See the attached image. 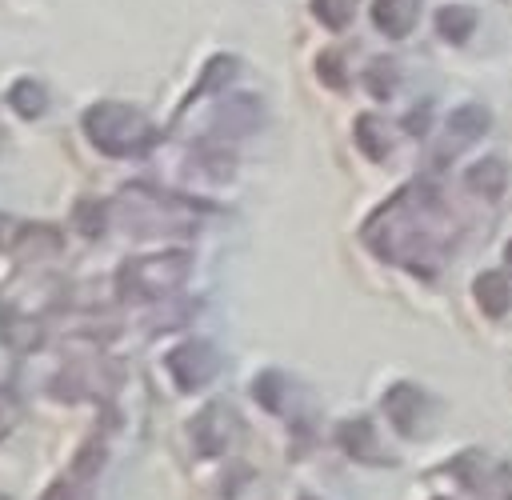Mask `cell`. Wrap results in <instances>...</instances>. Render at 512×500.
Listing matches in <instances>:
<instances>
[{
    "label": "cell",
    "instance_id": "1",
    "mask_svg": "<svg viewBox=\"0 0 512 500\" xmlns=\"http://www.w3.org/2000/svg\"><path fill=\"white\" fill-rule=\"evenodd\" d=\"M84 132L96 148H104L108 156H124V152H140L148 140H152V128L148 120L128 108V104H116V100H104V104H92L84 112Z\"/></svg>",
    "mask_w": 512,
    "mask_h": 500
},
{
    "label": "cell",
    "instance_id": "18",
    "mask_svg": "<svg viewBox=\"0 0 512 500\" xmlns=\"http://www.w3.org/2000/svg\"><path fill=\"white\" fill-rule=\"evenodd\" d=\"M100 460H104V448H100V440H92V444L76 456V464H72V480H88V476L100 468Z\"/></svg>",
    "mask_w": 512,
    "mask_h": 500
},
{
    "label": "cell",
    "instance_id": "5",
    "mask_svg": "<svg viewBox=\"0 0 512 500\" xmlns=\"http://www.w3.org/2000/svg\"><path fill=\"white\" fill-rule=\"evenodd\" d=\"M420 408H424V396H420L412 384H396V388H388V396H384V412H388V420H392V428H396L400 436H412V432H416Z\"/></svg>",
    "mask_w": 512,
    "mask_h": 500
},
{
    "label": "cell",
    "instance_id": "3",
    "mask_svg": "<svg viewBox=\"0 0 512 500\" xmlns=\"http://www.w3.org/2000/svg\"><path fill=\"white\" fill-rule=\"evenodd\" d=\"M168 372L176 376V384L180 388H200L212 372H216V348L212 344H204V340H188V344H180L172 356H168Z\"/></svg>",
    "mask_w": 512,
    "mask_h": 500
},
{
    "label": "cell",
    "instance_id": "17",
    "mask_svg": "<svg viewBox=\"0 0 512 500\" xmlns=\"http://www.w3.org/2000/svg\"><path fill=\"white\" fill-rule=\"evenodd\" d=\"M316 72H320V80L328 84V88H344V64H340V52H324L320 60H316Z\"/></svg>",
    "mask_w": 512,
    "mask_h": 500
},
{
    "label": "cell",
    "instance_id": "19",
    "mask_svg": "<svg viewBox=\"0 0 512 500\" xmlns=\"http://www.w3.org/2000/svg\"><path fill=\"white\" fill-rule=\"evenodd\" d=\"M20 416H24V408H20V400L8 392V388H0V440L20 424Z\"/></svg>",
    "mask_w": 512,
    "mask_h": 500
},
{
    "label": "cell",
    "instance_id": "14",
    "mask_svg": "<svg viewBox=\"0 0 512 500\" xmlns=\"http://www.w3.org/2000/svg\"><path fill=\"white\" fill-rule=\"evenodd\" d=\"M364 84H368V92H372V96H388V92L396 88V64H392L388 56L372 60V64H368V72H364Z\"/></svg>",
    "mask_w": 512,
    "mask_h": 500
},
{
    "label": "cell",
    "instance_id": "15",
    "mask_svg": "<svg viewBox=\"0 0 512 500\" xmlns=\"http://www.w3.org/2000/svg\"><path fill=\"white\" fill-rule=\"evenodd\" d=\"M312 12H316L320 24L344 28L352 20V12H356V0H312Z\"/></svg>",
    "mask_w": 512,
    "mask_h": 500
},
{
    "label": "cell",
    "instance_id": "13",
    "mask_svg": "<svg viewBox=\"0 0 512 500\" xmlns=\"http://www.w3.org/2000/svg\"><path fill=\"white\" fill-rule=\"evenodd\" d=\"M484 128H488V112H484V108H476V104L456 108V112H452V120H448V132H456V136H464V140L480 136Z\"/></svg>",
    "mask_w": 512,
    "mask_h": 500
},
{
    "label": "cell",
    "instance_id": "16",
    "mask_svg": "<svg viewBox=\"0 0 512 500\" xmlns=\"http://www.w3.org/2000/svg\"><path fill=\"white\" fill-rule=\"evenodd\" d=\"M72 224H76L88 240L100 236V232H104V204H100V200H80L76 212H72Z\"/></svg>",
    "mask_w": 512,
    "mask_h": 500
},
{
    "label": "cell",
    "instance_id": "24",
    "mask_svg": "<svg viewBox=\"0 0 512 500\" xmlns=\"http://www.w3.org/2000/svg\"><path fill=\"white\" fill-rule=\"evenodd\" d=\"M304 500H308V496H304Z\"/></svg>",
    "mask_w": 512,
    "mask_h": 500
},
{
    "label": "cell",
    "instance_id": "11",
    "mask_svg": "<svg viewBox=\"0 0 512 500\" xmlns=\"http://www.w3.org/2000/svg\"><path fill=\"white\" fill-rule=\"evenodd\" d=\"M340 444H344V448H348L356 460H376L368 420H348V424H340Z\"/></svg>",
    "mask_w": 512,
    "mask_h": 500
},
{
    "label": "cell",
    "instance_id": "12",
    "mask_svg": "<svg viewBox=\"0 0 512 500\" xmlns=\"http://www.w3.org/2000/svg\"><path fill=\"white\" fill-rule=\"evenodd\" d=\"M504 180H508V172H504V164H500L496 156L480 160V164L468 172V184H472L476 192H484V196H496V192L504 188Z\"/></svg>",
    "mask_w": 512,
    "mask_h": 500
},
{
    "label": "cell",
    "instance_id": "20",
    "mask_svg": "<svg viewBox=\"0 0 512 500\" xmlns=\"http://www.w3.org/2000/svg\"><path fill=\"white\" fill-rule=\"evenodd\" d=\"M424 128H428V112H424V108L408 112V132H424Z\"/></svg>",
    "mask_w": 512,
    "mask_h": 500
},
{
    "label": "cell",
    "instance_id": "21",
    "mask_svg": "<svg viewBox=\"0 0 512 500\" xmlns=\"http://www.w3.org/2000/svg\"><path fill=\"white\" fill-rule=\"evenodd\" d=\"M504 260H508V268H512V244H508V248H504Z\"/></svg>",
    "mask_w": 512,
    "mask_h": 500
},
{
    "label": "cell",
    "instance_id": "2",
    "mask_svg": "<svg viewBox=\"0 0 512 500\" xmlns=\"http://www.w3.org/2000/svg\"><path fill=\"white\" fill-rule=\"evenodd\" d=\"M188 264H192L188 252L140 256V260L120 268V292H124V300H156V296L172 292L188 276Z\"/></svg>",
    "mask_w": 512,
    "mask_h": 500
},
{
    "label": "cell",
    "instance_id": "9",
    "mask_svg": "<svg viewBox=\"0 0 512 500\" xmlns=\"http://www.w3.org/2000/svg\"><path fill=\"white\" fill-rule=\"evenodd\" d=\"M356 144H360V148H364L372 160H384V156H388V148H392L388 124H384L380 116H372V112L356 116Z\"/></svg>",
    "mask_w": 512,
    "mask_h": 500
},
{
    "label": "cell",
    "instance_id": "8",
    "mask_svg": "<svg viewBox=\"0 0 512 500\" xmlns=\"http://www.w3.org/2000/svg\"><path fill=\"white\" fill-rule=\"evenodd\" d=\"M472 28H476V12L468 4H448L436 12V32L452 44H464L472 36Z\"/></svg>",
    "mask_w": 512,
    "mask_h": 500
},
{
    "label": "cell",
    "instance_id": "22",
    "mask_svg": "<svg viewBox=\"0 0 512 500\" xmlns=\"http://www.w3.org/2000/svg\"><path fill=\"white\" fill-rule=\"evenodd\" d=\"M0 148H4V132H0Z\"/></svg>",
    "mask_w": 512,
    "mask_h": 500
},
{
    "label": "cell",
    "instance_id": "7",
    "mask_svg": "<svg viewBox=\"0 0 512 500\" xmlns=\"http://www.w3.org/2000/svg\"><path fill=\"white\" fill-rule=\"evenodd\" d=\"M472 296H476V304H480L488 316H504V312L512 308V284H508V276H500V272H480L476 284H472Z\"/></svg>",
    "mask_w": 512,
    "mask_h": 500
},
{
    "label": "cell",
    "instance_id": "10",
    "mask_svg": "<svg viewBox=\"0 0 512 500\" xmlns=\"http://www.w3.org/2000/svg\"><path fill=\"white\" fill-rule=\"evenodd\" d=\"M8 104H12L24 120H36V116H44V108H48V92H44V84H36V80H16V84L8 88Z\"/></svg>",
    "mask_w": 512,
    "mask_h": 500
},
{
    "label": "cell",
    "instance_id": "6",
    "mask_svg": "<svg viewBox=\"0 0 512 500\" xmlns=\"http://www.w3.org/2000/svg\"><path fill=\"white\" fill-rule=\"evenodd\" d=\"M372 24L392 40L408 36L412 24H416V0H376L372 4Z\"/></svg>",
    "mask_w": 512,
    "mask_h": 500
},
{
    "label": "cell",
    "instance_id": "4",
    "mask_svg": "<svg viewBox=\"0 0 512 500\" xmlns=\"http://www.w3.org/2000/svg\"><path fill=\"white\" fill-rule=\"evenodd\" d=\"M232 428H236V416H232L224 404H208V408L196 416V424H192L196 452H204V456L224 452V448H228V440H232Z\"/></svg>",
    "mask_w": 512,
    "mask_h": 500
},
{
    "label": "cell",
    "instance_id": "23",
    "mask_svg": "<svg viewBox=\"0 0 512 500\" xmlns=\"http://www.w3.org/2000/svg\"><path fill=\"white\" fill-rule=\"evenodd\" d=\"M0 500H8V496H0Z\"/></svg>",
    "mask_w": 512,
    "mask_h": 500
}]
</instances>
